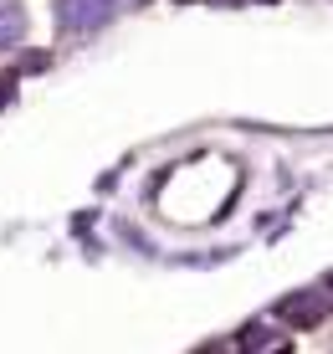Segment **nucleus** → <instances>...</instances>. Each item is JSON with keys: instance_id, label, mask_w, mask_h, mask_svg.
Returning <instances> with one entry per match:
<instances>
[{"instance_id": "obj_1", "label": "nucleus", "mask_w": 333, "mask_h": 354, "mask_svg": "<svg viewBox=\"0 0 333 354\" xmlns=\"http://www.w3.org/2000/svg\"><path fill=\"white\" fill-rule=\"evenodd\" d=\"M118 10V0H57V21L67 31H97L108 26Z\"/></svg>"}, {"instance_id": "obj_2", "label": "nucleus", "mask_w": 333, "mask_h": 354, "mask_svg": "<svg viewBox=\"0 0 333 354\" xmlns=\"http://www.w3.org/2000/svg\"><path fill=\"white\" fill-rule=\"evenodd\" d=\"M21 36H26V16H21V6L0 0V52H6V46H16Z\"/></svg>"}, {"instance_id": "obj_3", "label": "nucleus", "mask_w": 333, "mask_h": 354, "mask_svg": "<svg viewBox=\"0 0 333 354\" xmlns=\"http://www.w3.org/2000/svg\"><path fill=\"white\" fill-rule=\"evenodd\" d=\"M287 319L292 324H313L318 319V298H292L287 303Z\"/></svg>"}, {"instance_id": "obj_4", "label": "nucleus", "mask_w": 333, "mask_h": 354, "mask_svg": "<svg viewBox=\"0 0 333 354\" xmlns=\"http://www.w3.org/2000/svg\"><path fill=\"white\" fill-rule=\"evenodd\" d=\"M10 97H16V82H10V77H0V108H6Z\"/></svg>"}]
</instances>
